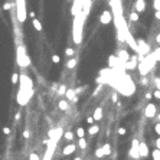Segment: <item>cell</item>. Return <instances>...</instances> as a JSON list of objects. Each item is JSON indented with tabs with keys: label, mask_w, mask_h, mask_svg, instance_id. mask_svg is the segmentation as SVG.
<instances>
[{
	"label": "cell",
	"mask_w": 160,
	"mask_h": 160,
	"mask_svg": "<svg viewBox=\"0 0 160 160\" xmlns=\"http://www.w3.org/2000/svg\"><path fill=\"white\" fill-rule=\"evenodd\" d=\"M140 82H141V85H147V84H148V79H147V77H141Z\"/></svg>",
	"instance_id": "cell-37"
},
{
	"label": "cell",
	"mask_w": 160,
	"mask_h": 160,
	"mask_svg": "<svg viewBox=\"0 0 160 160\" xmlns=\"http://www.w3.org/2000/svg\"><path fill=\"white\" fill-rule=\"evenodd\" d=\"M3 9H5V10H10V9H12V3L6 2V3L3 5Z\"/></svg>",
	"instance_id": "cell-36"
},
{
	"label": "cell",
	"mask_w": 160,
	"mask_h": 160,
	"mask_svg": "<svg viewBox=\"0 0 160 160\" xmlns=\"http://www.w3.org/2000/svg\"><path fill=\"white\" fill-rule=\"evenodd\" d=\"M68 2H71V0H68Z\"/></svg>",
	"instance_id": "cell-53"
},
{
	"label": "cell",
	"mask_w": 160,
	"mask_h": 160,
	"mask_svg": "<svg viewBox=\"0 0 160 160\" xmlns=\"http://www.w3.org/2000/svg\"><path fill=\"white\" fill-rule=\"evenodd\" d=\"M154 18H156L157 20H160V10H156V13H154Z\"/></svg>",
	"instance_id": "cell-44"
},
{
	"label": "cell",
	"mask_w": 160,
	"mask_h": 160,
	"mask_svg": "<svg viewBox=\"0 0 160 160\" xmlns=\"http://www.w3.org/2000/svg\"><path fill=\"white\" fill-rule=\"evenodd\" d=\"M16 64L20 66V68H26L31 65V58L28 56V52L25 49L23 45H19L18 46V51H16Z\"/></svg>",
	"instance_id": "cell-4"
},
{
	"label": "cell",
	"mask_w": 160,
	"mask_h": 160,
	"mask_svg": "<svg viewBox=\"0 0 160 160\" xmlns=\"http://www.w3.org/2000/svg\"><path fill=\"white\" fill-rule=\"evenodd\" d=\"M18 82H19V74L13 72V75H12V84H18Z\"/></svg>",
	"instance_id": "cell-30"
},
{
	"label": "cell",
	"mask_w": 160,
	"mask_h": 160,
	"mask_svg": "<svg viewBox=\"0 0 160 160\" xmlns=\"http://www.w3.org/2000/svg\"><path fill=\"white\" fill-rule=\"evenodd\" d=\"M29 16H31L32 19H35V12H31V13H29Z\"/></svg>",
	"instance_id": "cell-50"
},
{
	"label": "cell",
	"mask_w": 160,
	"mask_h": 160,
	"mask_svg": "<svg viewBox=\"0 0 160 160\" xmlns=\"http://www.w3.org/2000/svg\"><path fill=\"white\" fill-rule=\"evenodd\" d=\"M154 64H156V61H154V58H153V54L150 52V54L146 55V56L138 62V65H137V68H138V71H140V75H141V77H147V74L151 71V68H154Z\"/></svg>",
	"instance_id": "cell-3"
},
{
	"label": "cell",
	"mask_w": 160,
	"mask_h": 160,
	"mask_svg": "<svg viewBox=\"0 0 160 160\" xmlns=\"http://www.w3.org/2000/svg\"><path fill=\"white\" fill-rule=\"evenodd\" d=\"M3 134L9 136V134H10V128H9V127H3Z\"/></svg>",
	"instance_id": "cell-42"
},
{
	"label": "cell",
	"mask_w": 160,
	"mask_h": 160,
	"mask_svg": "<svg viewBox=\"0 0 160 160\" xmlns=\"http://www.w3.org/2000/svg\"><path fill=\"white\" fill-rule=\"evenodd\" d=\"M101 150H102V154H104V156H110V154L113 153V150H111V146H110L108 143H105V144H102V147H101Z\"/></svg>",
	"instance_id": "cell-17"
},
{
	"label": "cell",
	"mask_w": 160,
	"mask_h": 160,
	"mask_svg": "<svg viewBox=\"0 0 160 160\" xmlns=\"http://www.w3.org/2000/svg\"><path fill=\"white\" fill-rule=\"evenodd\" d=\"M151 156H153V160H160V150H159V148H154L153 153H151Z\"/></svg>",
	"instance_id": "cell-26"
},
{
	"label": "cell",
	"mask_w": 160,
	"mask_h": 160,
	"mask_svg": "<svg viewBox=\"0 0 160 160\" xmlns=\"http://www.w3.org/2000/svg\"><path fill=\"white\" fill-rule=\"evenodd\" d=\"M64 137H65L68 141H72V140H74V137H75V134H74V131H66V133L64 134Z\"/></svg>",
	"instance_id": "cell-25"
},
{
	"label": "cell",
	"mask_w": 160,
	"mask_h": 160,
	"mask_svg": "<svg viewBox=\"0 0 160 160\" xmlns=\"http://www.w3.org/2000/svg\"><path fill=\"white\" fill-rule=\"evenodd\" d=\"M156 118H157V123H160V114H156Z\"/></svg>",
	"instance_id": "cell-51"
},
{
	"label": "cell",
	"mask_w": 160,
	"mask_h": 160,
	"mask_svg": "<svg viewBox=\"0 0 160 160\" xmlns=\"http://www.w3.org/2000/svg\"><path fill=\"white\" fill-rule=\"evenodd\" d=\"M23 137H25L26 140H28V138H31V133H29L28 130H25V131H23Z\"/></svg>",
	"instance_id": "cell-43"
},
{
	"label": "cell",
	"mask_w": 160,
	"mask_h": 160,
	"mask_svg": "<svg viewBox=\"0 0 160 160\" xmlns=\"http://www.w3.org/2000/svg\"><path fill=\"white\" fill-rule=\"evenodd\" d=\"M156 114H157L156 105H154L153 102H148V104L146 105V108H144V115H146L147 118H154Z\"/></svg>",
	"instance_id": "cell-7"
},
{
	"label": "cell",
	"mask_w": 160,
	"mask_h": 160,
	"mask_svg": "<svg viewBox=\"0 0 160 160\" xmlns=\"http://www.w3.org/2000/svg\"><path fill=\"white\" fill-rule=\"evenodd\" d=\"M153 97H154V98H157V100H160V89L153 91Z\"/></svg>",
	"instance_id": "cell-38"
},
{
	"label": "cell",
	"mask_w": 160,
	"mask_h": 160,
	"mask_svg": "<svg viewBox=\"0 0 160 160\" xmlns=\"http://www.w3.org/2000/svg\"><path fill=\"white\" fill-rule=\"evenodd\" d=\"M87 123H88V124H94V118H92V117H88V118H87Z\"/></svg>",
	"instance_id": "cell-47"
},
{
	"label": "cell",
	"mask_w": 160,
	"mask_h": 160,
	"mask_svg": "<svg viewBox=\"0 0 160 160\" xmlns=\"http://www.w3.org/2000/svg\"><path fill=\"white\" fill-rule=\"evenodd\" d=\"M138 140H133V144H131V148H130V156L133 157V159H140V156H138Z\"/></svg>",
	"instance_id": "cell-9"
},
{
	"label": "cell",
	"mask_w": 160,
	"mask_h": 160,
	"mask_svg": "<svg viewBox=\"0 0 160 160\" xmlns=\"http://www.w3.org/2000/svg\"><path fill=\"white\" fill-rule=\"evenodd\" d=\"M58 107H59L62 111H66V110L69 108V102H68L66 100H61V101H59V104H58Z\"/></svg>",
	"instance_id": "cell-19"
},
{
	"label": "cell",
	"mask_w": 160,
	"mask_h": 160,
	"mask_svg": "<svg viewBox=\"0 0 160 160\" xmlns=\"http://www.w3.org/2000/svg\"><path fill=\"white\" fill-rule=\"evenodd\" d=\"M75 65H77V59H75V58H71V59L66 62V68H68V69L75 68Z\"/></svg>",
	"instance_id": "cell-22"
},
{
	"label": "cell",
	"mask_w": 160,
	"mask_h": 160,
	"mask_svg": "<svg viewBox=\"0 0 160 160\" xmlns=\"http://www.w3.org/2000/svg\"><path fill=\"white\" fill-rule=\"evenodd\" d=\"M144 10H146V2H144V0H137L136 5H134V12L143 13Z\"/></svg>",
	"instance_id": "cell-13"
},
{
	"label": "cell",
	"mask_w": 160,
	"mask_h": 160,
	"mask_svg": "<svg viewBox=\"0 0 160 160\" xmlns=\"http://www.w3.org/2000/svg\"><path fill=\"white\" fill-rule=\"evenodd\" d=\"M65 92H66V87L62 84V85L58 88V95H65Z\"/></svg>",
	"instance_id": "cell-29"
},
{
	"label": "cell",
	"mask_w": 160,
	"mask_h": 160,
	"mask_svg": "<svg viewBox=\"0 0 160 160\" xmlns=\"http://www.w3.org/2000/svg\"><path fill=\"white\" fill-rule=\"evenodd\" d=\"M98 131H100V125H97L95 123H94V124H91V125H89V128H88V133H89L91 136L97 134Z\"/></svg>",
	"instance_id": "cell-18"
},
{
	"label": "cell",
	"mask_w": 160,
	"mask_h": 160,
	"mask_svg": "<svg viewBox=\"0 0 160 160\" xmlns=\"http://www.w3.org/2000/svg\"><path fill=\"white\" fill-rule=\"evenodd\" d=\"M151 54H153L154 61H156V62H160V46H159V48H156V49H154Z\"/></svg>",
	"instance_id": "cell-21"
},
{
	"label": "cell",
	"mask_w": 160,
	"mask_h": 160,
	"mask_svg": "<svg viewBox=\"0 0 160 160\" xmlns=\"http://www.w3.org/2000/svg\"><path fill=\"white\" fill-rule=\"evenodd\" d=\"M154 84H156V89H160V77H157L154 79Z\"/></svg>",
	"instance_id": "cell-39"
},
{
	"label": "cell",
	"mask_w": 160,
	"mask_h": 160,
	"mask_svg": "<svg viewBox=\"0 0 160 160\" xmlns=\"http://www.w3.org/2000/svg\"><path fill=\"white\" fill-rule=\"evenodd\" d=\"M52 62H54V64H59V62H61V56L56 55V54L52 55Z\"/></svg>",
	"instance_id": "cell-33"
},
{
	"label": "cell",
	"mask_w": 160,
	"mask_h": 160,
	"mask_svg": "<svg viewBox=\"0 0 160 160\" xmlns=\"http://www.w3.org/2000/svg\"><path fill=\"white\" fill-rule=\"evenodd\" d=\"M111 20H113V13L110 10H104L100 16V22L102 25H108V23H111Z\"/></svg>",
	"instance_id": "cell-8"
},
{
	"label": "cell",
	"mask_w": 160,
	"mask_h": 160,
	"mask_svg": "<svg viewBox=\"0 0 160 160\" xmlns=\"http://www.w3.org/2000/svg\"><path fill=\"white\" fill-rule=\"evenodd\" d=\"M130 20L131 22H138V13L137 12H131L130 13Z\"/></svg>",
	"instance_id": "cell-27"
},
{
	"label": "cell",
	"mask_w": 160,
	"mask_h": 160,
	"mask_svg": "<svg viewBox=\"0 0 160 160\" xmlns=\"http://www.w3.org/2000/svg\"><path fill=\"white\" fill-rule=\"evenodd\" d=\"M65 55H66V56H69V58H72V56L75 55V51H74V48H66V51H65Z\"/></svg>",
	"instance_id": "cell-28"
},
{
	"label": "cell",
	"mask_w": 160,
	"mask_h": 160,
	"mask_svg": "<svg viewBox=\"0 0 160 160\" xmlns=\"http://www.w3.org/2000/svg\"><path fill=\"white\" fill-rule=\"evenodd\" d=\"M19 82H20V89L18 94V102L20 105H26L31 97L33 95V88H32V81L26 75H19Z\"/></svg>",
	"instance_id": "cell-1"
},
{
	"label": "cell",
	"mask_w": 160,
	"mask_h": 160,
	"mask_svg": "<svg viewBox=\"0 0 160 160\" xmlns=\"http://www.w3.org/2000/svg\"><path fill=\"white\" fill-rule=\"evenodd\" d=\"M154 131H156V134L160 136V123H157V124L154 125Z\"/></svg>",
	"instance_id": "cell-40"
},
{
	"label": "cell",
	"mask_w": 160,
	"mask_h": 160,
	"mask_svg": "<svg viewBox=\"0 0 160 160\" xmlns=\"http://www.w3.org/2000/svg\"><path fill=\"white\" fill-rule=\"evenodd\" d=\"M65 97H66V101H72V102H78V100H79V98L77 97V94H75L74 89H66Z\"/></svg>",
	"instance_id": "cell-12"
},
{
	"label": "cell",
	"mask_w": 160,
	"mask_h": 160,
	"mask_svg": "<svg viewBox=\"0 0 160 160\" xmlns=\"http://www.w3.org/2000/svg\"><path fill=\"white\" fill-rule=\"evenodd\" d=\"M95 156H97L98 159H102V157H104V154H102V150H101V147L95 150Z\"/></svg>",
	"instance_id": "cell-34"
},
{
	"label": "cell",
	"mask_w": 160,
	"mask_h": 160,
	"mask_svg": "<svg viewBox=\"0 0 160 160\" xmlns=\"http://www.w3.org/2000/svg\"><path fill=\"white\" fill-rule=\"evenodd\" d=\"M92 118H94V121H100V120L102 118V108H101V107H97V108H95V111H94V114H92Z\"/></svg>",
	"instance_id": "cell-16"
},
{
	"label": "cell",
	"mask_w": 160,
	"mask_h": 160,
	"mask_svg": "<svg viewBox=\"0 0 160 160\" xmlns=\"http://www.w3.org/2000/svg\"><path fill=\"white\" fill-rule=\"evenodd\" d=\"M75 150H77V144L71 143V144H68V146H65V147H64L62 154H64V156H69V154H72Z\"/></svg>",
	"instance_id": "cell-14"
},
{
	"label": "cell",
	"mask_w": 160,
	"mask_h": 160,
	"mask_svg": "<svg viewBox=\"0 0 160 160\" xmlns=\"http://www.w3.org/2000/svg\"><path fill=\"white\" fill-rule=\"evenodd\" d=\"M29 160H41V156L38 153H31L29 154Z\"/></svg>",
	"instance_id": "cell-31"
},
{
	"label": "cell",
	"mask_w": 160,
	"mask_h": 160,
	"mask_svg": "<svg viewBox=\"0 0 160 160\" xmlns=\"http://www.w3.org/2000/svg\"><path fill=\"white\" fill-rule=\"evenodd\" d=\"M78 146H79L82 150H85V148H87V140H85V137L78 138Z\"/></svg>",
	"instance_id": "cell-24"
},
{
	"label": "cell",
	"mask_w": 160,
	"mask_h": 160,
	"mask_svg": "<svg viewBox=\"0 0 160 160\" xmlns=\"http://www.w3.org/2000/svg\"><path fill=\"white\" fill-rule=\"evenodd\" d=\"M74 18L75 19H74V23H72V39H74L75 45H79L81 41H82V31H84V23H85L87 16L82 12H79Z\"/></svg>",
	"instance_id": "cell-2"
},
{
	"label": "cell",
	"mask_w": 160,
	"mask_h": 160,
	"mask_svg": "<svg viewBox=\"0 0 160 160\" xmlns=\"http://www.w3.org/2000/svg\"><path fill=\"white\" fill-rule=\"evenodd\" d=\"M32 25H33V28H35L38 32H41V31H42V23H41L36 18H35V19H32Z\"/></svg>",
	"instance_id": "cell-20"
},
{
	"label": "cell",
	"mask_w": 160,
	"mask_h": 160,
	"mask_svg": "<svg viewBox=\"0 0 160 160\" xmlns=\"http://www.w3.org/2000/svg\"><path fill=\"white\" fill-rule=\"evenodd\" d=\"M82 89H84V88H82V87H79V88H77V89H74V91H75V94H81V92H82Z\"/></svg>",
	"instance_id": "cell-45"
},
{
	"label": "cell",
	"mask_w": 160,
	"mask_h": 160,
	"mask_svg": "<svg viewBox=\"0 0 160 160\" xmlns=\"http://www.w3.org/2000/svg\"><path fill=\"white\" fill-rule=\"evenodd\" d=\"M148 154H150L148 146H147L144 141H140V143H138V156H140V157H147Z\"/></svg>",
	"instance_id": "cell-10"
},
{
	"label": "cell",
	"mask_w": 160,
	"mask_h": 160,
	"mask_svg": "<svg viewBox=\"0 0 160 160\" xmlns=\"http://www.w3.org/2000/svg\"><path fill=\"white\" fill-rule=\"evenodd\" d=\"M85 128L84 127H78L77 128V136H78V138H82V137H85Z\"/></svg>",
	"instance_id": "cell-23"
},
{
	"label": "cell",
	"mask_w": 160,
	"mask_h": 160,
	"mask_svg": "<svg viewBox=\"0 0 160 160\" xmlns=\"http://www.w3.org/2000/svg\"><path fill=\"white\" fill-rule=\"evenodd\" d=\"M156 42L160 45V33H157V36H156Z\"/></svg>",
	"instance_id": "cell-49"
},
{
	"label": "cell",
	"mask_w": 160,
	"mask_h": 160,
	"mask_svg": "<svg viewBox=\"0 0 160 160\" xmlns=\"http://www.w3.org/2000/svg\"><path fill=\"white\" fill-rule=\"evenodd\" d=\"M151 97H153L151 92H146V100H151Z\"/></svg>",
	"instance_id": "cell-46"
},
{
	"label": "cell",
	"mask_w": 160,
	"mask_h": 160,
	"mask_svg": "<svg viewBox=\"0 0 160 160\" xmlns=\"http://www.w3.org/2000/svg\"><path fill=\"white\" fill-rule=\"evenodd\" d=\"M117 59H118V62L123 64V66H124V64L130 59V55H128V52H127L125 49H121V51H118V56H117Z\"/></svg>",
	"instance_id": "cell-11"
},
{
	"label": "cell",
	"mask_w": 160,
	"mask_h": 160,
	"mask_svg": "<svg viewBox=\"0 0 160 160\" xmlns=\"http://www.w3.org/2000/svg\"><path fill=\"white\" fill-rule=\"evenodd\" d=\"M137 65H138V59H137V54H134V55H131L130 59L124 64V69H127V71H134V69L137 68Z\"/></svg>",
	"instance_id": "cell-6"
},
{
	"label": "cell",
	"mask_w": 160,
	"mask_h": 160,
	"mask_svg": "<svg viewBox=\"0 0 160 160\" xmlns=\"http://www.w3.org/2000/svg\"><path fill=\"white\" fill-rule=\"evenodd\" d=\"M101 88H102V85H98V87H97V89H95L92 94H94V95H98V94H100V91H101Z\"/></svg>",
	"instance_id": "cell-41"
},
{
	"label": "cell",
	"mask_w": 160,
	"mask_h": 160,
	"mask_svg": "<svg viewBox=\"0 0 160 160\" xmlns=\"http://www.w3.org/2000/svg\"><path fill=\"white\" fill-rule=\"evenodd\" d=\"M125 133H127L125 127H118V128H117V134H120V136H125Z\"/></svg>",
	"instance_id": "cell-32"
},
{
	"label": "cell",
	"mask_w": 160,
	"mask_h": 160,
	"mask_svg": "<svg viewBox=\"0 0 160 160\" xmlns=\"http://www.w3.org/2000/svg\"><path fill=\"white\" fill-rule=\"evenodd\" d=\"M91 5H92L91 0H85V2H84V5H82V10H81V12H82L85 16L89 15V12H91Z\"/></svg>",
	"instance_id": "cell-15"
},
{
	"label": "cell",
	"mask_w": 160,
	"mask_h": 160,
	"mask_svg": "<svg viewBox=\"0 0 160 160\" xmlns=\"http://www.w3.org/2000/svg\"><path fill=\"white\" fill-rule=\"evenodd\" d=\"M111 101H113L114 104H117V102H118V94H117V92H114V94L111 95Z\"/></svg>",
	"instance_id": "cell-35"
},
{
	"label": "cell",
	"mask_w": 160,
	"mask_h": 160,
	"mask_svg": "<svg viewBox=\"0 0 160 160\" xmlns=\"http://www.w3.org/2000/svg\"><path fill=\"white\" fill-rule=\"evenodd\" d=\"M15 7L18 9V20L23 23L26 20V0H16Z\"/></svg>",
	"instance_id": "cell-5"
},
{
	"label": "cell",
	"mask_w": 160,
	"mask_h": 160,
	"mask_svg": "<svg viewBox=\"0 0 160 160\" xmlns=\"http://www.w3.org/2000/svg\"><path fill=\"white\" fill-rule=\"evenodd\" d=\"M156 148H159V150H160V137L156 140Z\"/></svg>",
	"instance_id": "cell-48"
},
{
	"label": "cell",
	"mask_w": 160,
	"mask_h": 160,
	"mask_svg": "<svg viewBox=\"0 0 160 160\" xmlns=\"http://www.w3.org/2000/svg\"><path fill=\"white\" fill-rule=\"evenodd\" d=\"M74 160H82V159H81V157H75Z\"/></svg>",
	"instance_id": "cell-52"
}]
</instances>
